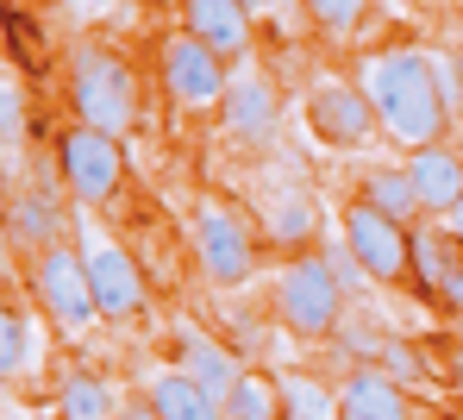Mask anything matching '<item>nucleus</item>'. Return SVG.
Returning <instances> with one entry per match:
<instances>
[{
    "instance_id": "10",
    "label": "nucleus",
    "mask_w": 463,
    "mask_h": 420,
    "mask_svg": "<svg viewBox=\"0 0 463 420\" xmlns=\"http://www.w3.org/2000/svg\"><path fill=\"white\" fill-rule=\"evenodd\" d=\"M194 252H201V270L232 289V282H244L250 270H257V239H250V226L232 214V207H201V220H194Z\"/></svg>"
},
{
    "instance_id": "30",
    "label": "nucleus",
    "mask_w": 463,
    "mask_h": 420,
    "mask_svg": "<svg viewBox=\"0 0 463 420\" xmlns=\"http://www.w3.org/2000/svg\"><path fill=\"white\" fill-rule=\"evenodd\" d=\"M445 220H451V233H458V239H463V201H458V207H451V214H445Z\"/></svg>"
},
{
    "instance_id": "11",
    "label": "nucleus",
    "mask_w": 463,
    "mask_h": 420,
    "mask_svg": "<svg viewBox=\"0 0 463 420\" xmlns=\"http://www.w3.org/2000/svg\"><path fill=\"white\" fill-rule=\"evenodd\" d=\"M88 276H94L100 320H138L145 314V270L132 263V252H119L113 239H94L88 245Z\"/></svg>"
},
{
    "instance_id": "7",
    "label": "nucleus",
    "mask_w": 463,
    "mask_h": 420,
    "mask_svg": "<svg viewBox=\"0 0 463 420\" xmlns=\"http://www.w3.org/2000/svg\"><path fill=\"white\" fill-rule=\"evenodd\" d=\"M345 245L370 270V282H407L413 276V226L388 220L383 207H370V201L345 207Z\"/></svg>"
},
{
    "instance_id": "27",
    "label": "nucleus",
    "mask_w": 463,
    "mask_h": 420,
    "mask_svg": "<svg viewBox=\"0 0 463 420\" xmlns=\"http://www.w3.org/2000/svg\"><path fill=\"white\" fill-rule=\"evenodd\" d=\"M6 164H19V145H25V94H19V82H6Z\"/></svg>"
},
{
    "instance_id": "15",
    "label": "nucleus",
    "mask_w": 463,
    "mask_h": 420,
    "mask_svg": "<svg viewBox=\"0 0 463 420\" xmlns=\"http://www.w3.org/2000/svg\"><path fill=\"white\" fill-rule=\"evenodd\" d=\"M345 415L351 420H407V396H401V377H388L383 364H357L345 383Z\"/></svg>"
},
{
    "instance_id": "21",
    "label": "nucleus",
    "mask_w": 463,
    "mask_h": 420,
    "mask_svg": "<svg viewBox=\"0 0 463 420\" xmlns=\"http://www.w3.org/2000/svg\"><path fill=\"white\" fill-rule=\"evenodd\" d=\"M6 226H13V245H57L63 239V220H57V207L51 201H38V195H13V214H6Z\"/></svg>"
},
{
    "instance_id": "29",
    "label": "nucleus",
    "mask_w": 463,
    "mask_h": 420,
    "mask_svg": "<svg viewBox=\"0 0 463 420\" xmlns=\"http://www.w3.org/2000/svg\"><path fill=\"white\" fill-rule=\"evenodd\" d=\"M113 420H163V415H156V402L145 396V402H119V415H113Z\"/></svg>"
},
{
    "instance_id": "20",
    "label": "nucleus",
    "mask_w": 463,
    "mask_h": 420,
    "mask_svg": "<svg viewBox=\"0 0 463 420\" xmlns=\"http://www.w3.org/2000/svg\"><path fill=\"white\" fill-rule=\"evenodd\" d=\"M0 370H6V383H25L32 370H38V358H44V333L19 314V308H6V320H0Z\"/></svg>"
},
{
    "instance_id": "28",
    "label": "nucleus",
    "mask_w": 463,
    "mask_h": 420,
    "mask_svg": "<svg viewBox=\"0 0 463 420\" xmlns=\"http://www.w3.org/2000/svg\"><path fill=\"white\" fill-rule=\"evenodd\" d=\"M383 370H388V377H413V370H420V358H413L401 339H383Z\"/></svg>"
},
{
    "instance_id": "3",
    "label": "nucleus",
    "mask_w": 463,
    "mask_h": 420,
    "mask_svg": "<svg viewBox=\"0 0 463 420\" xmlns=\"http://www.w3.org/2000/svg\"><path fill=\"white\" fill-rule=\"evenodd\" d=\"M276 314H282L288 333H301V339H326L332 327H338V314H345V289H338V276H332L326 252L282 263V276H276Z\"/></svg>"
},
{
    "instance_id": "14",
    "label": "nucleus",
    "mask_w": 463,
    "mask_h": 420,
    "mask_svg": "<svg viewBox=\"0 0 463 420\" xmlns=\"http://www.w3.org/2000/svg\"><path fill=\"white\" fill-rule=\"evenodd\" d=\"M407 176H413L426 214H451V207L463 201V158H458V151H445V145H420V151H407Z\"/></svg>"
},
{
    "instance_id": "8",
    "label": "nucleus",
    "mask_w": 463,
    "mask_h": 420,
    "mask_svg": "<svg viewBox=\"0 0 463 420\" xmlns=\"http://www.w3.org/2000/svg\"><path fill=\"white\" fill-rule=\"evenodd\" d=\"M307 126L332 145V151H357V145H370L376 138V100L364 94V88L351 82H319L307 94Z\"/></svg>"
},
{
    "instance_id": "9",
    "label": "nucleus",
    "mask_w": 463,
    "mask_h": 420,
    "mask_svg": "<svg viewBox=\"0 0 463 420\" xmlns=\"http://www.w3.org/2000/svg\"><path fill=\"white\" fill-rule=\"evenodd\" d=\"M413 289L432 308L463 314V239L451 226H420L413 220Z\"/></svg>"
},
{
    "instance_id": "2",
    "label": "nucleus",
    "mask_w": 463,
    "mask_h": 420,
    "mask_svg": "<svg viewBox=\"0 0 463 420\" xmlns=\"http://www.w3.org/2000/svg\"><path fill=\"white\" fill-rule=\"evenodd\" d=\"M70 107H76L81 126H100V132L119 138L138 119V82H132V70L119 57L81 44L76 57H70Z\"/></svg>"
},
{
    "instance_id": "13",
    "label": "nucleus",
    "mask_w": 463,
    "mask_h": 420,
    "mask_svg": "<svg viewBox=\"0 0 463 420\" xmlns=\"http://www.w3.org/2000/svg\"><path fill=\"white\" fill-rule=\"evenodd\" d=\"M175 370H188L201 389H213L220 402L232 396V383L244 377L238 364H232V351L220 345L213 333H201V327H188V320H175Z\"/></svg>"
},
{
    "instance_id": "5",
    "label": "nucleus",
    "mask_w": 463,
    "mask_h": 420,
    "mask_svg": "<svg viewBox=\"0 0 463 420\" xmlns=\"http://www.w3.org/2000/svg\"><path fill=\"white\" fill-rule=\"evenodd\" d=\"M57 169H63V182H70V195H76V201L100 207V201H113V195H119L126 151H119V138H113V132L81 126V119H76V126L57 138Z\"/></svg>"
},
{
    "instance_id": "18",
    "label": "nucleus",
    "mask_w": 463,
    "mask_h": 420,
    "mask_svg": "<svg viewBox=\"0 0 463 420\" xmlns=\"http://www.w3.org/2000/svg\"><path fill=\"white\" fill-rule=\"evenodd\" d=\"M226 126L238 138H263L276 126V94H269L263 76H244V82L226 88Z\"/></svg>"
},
{
    "instance_id": "6",
    "label": "nucleus",
    "mask_w": 463,
    "mask_h": 420,
    "mask_svg": "<svg viewBox=\"0 0 463 420\" xmlns=\"http://www.w3.org/2000/svg\"><path fill=\"white\" fill-rule=\"evenodd\" d=\"M163 88H169L175 113H213V107H226V57L213 44H201L194 32H175L163 44Z\"/></svg>"
},
{
    "instance_id": "26",
    "label": "nucleus",
    "mask_w": 463,
    "mask_h": 420,
    "mask_svg": "<svg viewBox=\"0 0 463 420\" xmlns=\"http://www.w3.org/2000/svg\"><path fill=\"white\" fill-rule=\"evenodd\" d=\"M326 263H332V276H338V289H345V295H357V282H370V270L357 263V252H351L345 239H338V245H326Z\"/></svg>"
},
{
    "instance_id": "19",
    "label": "nucleus",
    "mask_w": 463,
    "mask_h": 420,
    "mask_svg": "<svg viewBox=\"0 0 463 420\" xmlns=\"http://www.w3.org/2000/svg\"><path fill=\"white\" fill-rule=\"evenodd\" d=\"M364 201L370 207H383L388 220H401V226H413L426 207H420V188H413V176H407V164L401 169H370L364 176Z\"/></svg>"
},
{
    "instance_id": "12",
    "label": "nucleus",
    "mask_w": 463,
    "mask_h": 420,
    "mask_svg": "<svg viewBox=\"0 0 463 420\" xmlns=\"http://www.w3.org/2000/svg\"><path fill=\"white\" fill-rule=\"evenodd\" d=\"M182 32H194L220 57H244L250 51V6L244 0H182Z\"/></svg>"
},
{
    "instance_id": "32",
    "label": "nucleus",
    "mask_w": 463,
    "mask_h": 420,
    "mask_svg": "<svg viewBox=\"0 0 463 420\" xmlns=\"http://www.w3.org/2000/svg\"><path fill=\"white\" fill-rule=\"evenodd\" d=\"M282 420H288V415H282Z\"/></svg>"
},
{
    "instance_id": "22",
    "label": "nucleus",
    "mask_w": 463,
    "mask_h": 420,
    "mask_svg": "<svg viewBox=\"0 0 463 420\" xmlns=\"http://www.w3.org/2000/svg\"><path fill=\"white\" fill-rule=\"evenodd\" d=\"M57 408H63V420H107V415H119V408H113V396H107V383H100V377H88V370H70V377H63Z\"/></svg>"
},
{
    "instance_id": "17",
    "label": "nucleus",
    "mask_w": 463,
    "mask_h": 420,
    "mask_svg": "<svg viewBox=\"0 0 463 420\" xmlns=\"http://www.w3.org/2000/svg\"><path fill=\"white\" fill-rule=\"evenodd\" d=\"M276 396H282V415L288 420H345V396H332L307 370H282L276 377Z\"/></svg>"
},
{
    "instance_id": "31",
    "label": "nucleus",
    "mask_w": 463,
    "mask_h": 420,
    "mask_svg": "<svg viewBox=\"0 0 463 420\" xmlns=\"http://www.w3.org/2000/svg\"><path fill=\"white\" fill-rule=\"evenodd\" d=\"M244 6H250V13H263V6H269V0H244Z\"/></svg>"
},
{
    "instance_id": "4",
    "label": "nucleus",
    "mask_w": 463,
    "mask_h": 420,
    "mask_svg": "<svg viewBox=\"0 0 463 420\" xmlns=\"http://www.w3.org/2000/svg\"><path fill=\"white\" fill-rule=\"evenodd\" d=\"M32 295L38 308L63 327V333H88L100 320V301H94V276H88V252L76 245H44L38 263H32Z\"/></svg>"
},
{
    "instance_id": "24",
    "label": "nucleus",
    "mask_w": 463,
    "mask_h": 420,
    "mask_svg": "<svg viewBox=\"0 0 463 420\" xmlns=\"http://www.w3.org/2000/svg\"><path fill=\"white\" fill-rule=\"evenodd\" d=\"M269 233H276V245H307L313 239V207L301 195H282L276 214H269Z\"/></svg>"
},
{
    "instance_id": "25",
    "label": "nucleus",
    "mask_w": 463,
    "mask_h": 420,
    "mask_svg": "<svg viewBox=\"0 0 463 420\" xmlns=\"http://www.w3.org/2000/svg\"><path fill=\"white\" fill-rule=\"evenodd\" d=\"M307 13H313V25L319 32H357L364 25V13H370V0H307Z\"/></svg>"
},
{
    "instance_id": "33",
    "label": "nucleus",
    "mask_w": 463,
    "mask_h": 420,
    "mask_svg": "<svg viewBox=\"0 0 463 420\" xmlns=\"http://www.w3.org/2000/svg\"><path fill=\"white\" fill-rule=\"evenodd\" d=\"M345 420H351V415H345Z\"/></svg>"
},
{
    "instance_id": "1",
    "label": "nucleus",
    "mask_w": 463,
    "mask_h": 420,
    "mask_svg": "<svg viewBox=\"0 0 463 420\" xmlns=\"http://www.w3.org/2000/svg\"><path fill=\"white\" fill-rule=\"evenodd\" d=\"M364 94L376 100V119L394 145L420 151V145H439L445 138V119H451V100L439 88L432 57H413V51H388L364 63Z\"/></svg>"
},
{
    "instance_id": "16",
    "label": "nucleus",
    "mask_w": 463,
    "mask_h": 420,
    "mask_svg": "<svg viewBox=\"0 0 463 420\" xmlns=\"http://www.w3.org/2000/svg\"><path fill=\"white\" fill-rule=\"evenodd\" d=\"M151 402L163 420H226V402L213 389H201L188 370H163L151 383Z\"/></svg>"
},
{
    "instance_id": "23",
    "label": "nucleus",
    "mask_w": 463,
    "mask_h": 420,
    "mask_svg": "<svg viewBox=\"0 0 463 420\" xmlns=\"http://www.w3.org/2000/svg\"><path fill=\"white\" fill-rule=\"evenodd\" d=\"M226 420H282V396L269 377H238L226 396Z\"/></svg>"
}]
</instances>
